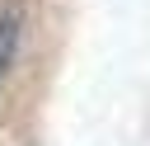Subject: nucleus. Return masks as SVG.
<instances>
[{
	"label": "nucleus",
	"instance_id": "f257e3e1",
	"mask_svg": "<svg viewBox=\"0 0 150 146\" xmlns=\"http://www.w3.org/2000/svg\"><path fill=\"white\" fill-rule=\"evenodd\" d=\"M14 47H19V14L14 9H0V80L14 61Z\"/></svg>",
	"mask_w": 150,
	"mask_h": 146
}]
</instances>
